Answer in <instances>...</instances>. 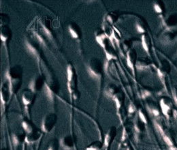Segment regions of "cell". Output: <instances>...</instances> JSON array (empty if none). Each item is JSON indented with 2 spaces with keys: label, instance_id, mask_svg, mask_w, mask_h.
Here are the masks:
<instances>
[{
  "label": "cell",
  "instance_id": "cell-22",
  "mask_svg": "<svg viewBox=\"0 0 177 150\" xmlns=\"http://www.w3.org/2000/svg\"><path fill=\"white\" fill-rule=\"evenodd\" d=\"M35 34H36V38L38 39L39 40V41H40V42H41V43H44V40H43V39L41 38V36H39V35L38 34H36V33H35Z\"/></svg>",
  "mask_w": 177,
  "mask_h": 150
},
{
  "label": "cell",
  "instance_id": "cell-7",
  "mask_svg": "<svg viewBox=\"0 0 177 150\" xmlns=\"http://www.w3.org/2000/svg\"><path fill=\"white\" fill-rule=\"evenodd\" d=\"M88 75H89V76L91 78H93V79H98L99 77H100V76H99V75L98 74H97L96 73H95V72L90 67H88Z\"/></svg>",
  "mask_w": 177,
  "mask_h": 150
},
{
  "label": "cell",
  "instance_id": "cell-19",
  "mask_svg": "<svg viewBox=\"0 0 177 150\" xmlns=\"http://www.w3.org/2000/svg\"><path fill=\"white\" fill-rule=\"evenodd\" d=\"M106 57H107V59H108V60L109 61V60H110V59H112V58H114V59H116V57H114L113 56V55H112V54H110V53H107V52H106Z\"/></svg>",
  "mask_w": 177,
  "mask_h": 150
},
{
  "label": "cell",
  "instance_id": "cell-15",
  "mask_svg": "<svg viewBox=\"0 0 177 150\" xmlns=\"http://www.w3.org/2000/svg\"><path fill=\"white\" fill-rule=\"evenodd\" d=\"M164 141H166V143H167L169 146H172V143L171 142V141H170V139L168 138L166 135H164Z\"/></svg>",
  "mask_w": 177,
  "mask_h": 150
},
{
  "label": "cell",
  "instance_id": "cell-11",
  "mask_svg": "<svg viewBox=\"0 0 177 150\" xmlns=\"http://www.w3.org/2000/svg\"><path fill=\"white\" fill-rule=\"evenodd\" d=\"M67 80H68V82L70 83V82L72 81V76H73L72 70L71 68L70 65L67 67Z\"/></svg>",
  "mask_w": 177,
  "mask_h": 150
},
{
  "label": "cell",
  "instance_id": "cell-2",
  "mask_svg": "<svg viewBox=\"0 0 177 150\" xmlns=\"http://www.w3.org/2000/svg\"><path fill=\"white\" fill-rule=\"evenodd\" d=\"M174 38H175L174 33L171 30H168V31H166L162 35V42L164 43V44H170V42H172L174 40Z\"/></svg>",
  "mask_w": 177,
  "mask_h": 150
},
{
  "label": "cell",
  "instance_id": "cell-10",
  "mask_svg": "<svg viewBox=\"0 0 177 150\" xmlns=\"http://www.w3.org/2000/svg\"><path fill=\"white\" fill-rule=\"evenodd\" d=\"M142 44H143L144 49H145L147 52H149V46H148L147 43V42H146L145 36H144V35L142 36Z\"/></svg>",
  "mask_w": 177,
  "mask_h": 150
},
{
  "label": "cell",
  "instance_id": "cell-26",
  "mask_svg": "<svg viewBox=\"0 0 177 150\" xmlns=\"http://www.w3.org/2000/svg\"><path fill=\"white\" fill-rule=\"evenodd\" d=\"M127 150H129V149H127Z\"/></svg>",
  "mask_w": 177,
  "mask_h": 150
},
{
  "label": "cell",
  "instance_id": "cell-14",
  "mask_svg": "<svg viewBox=\"0 0 177 150\" xmlns=\"http://www.w3.org/2000/svg\"><path fill=\"white\" fill-rule=\"evenodd\" d=\"M139 116H140V120L142 122H143V123H145V124H147V120H146V118L145 116L144 115V114L142 113L141 111H139Z\"/></svg>",
  "mask_w": 177,
  "mask_h": 150
},
{
  "label": "cell",
  "instance_id": "cell-21",
  "mask_svg": "<svg viewBox=\"0 0 177 150\" xmlns=\"http://www.w3.org/2000/svg\"><path fill=\"white\" fill-rule=\"evenodd\" d=\"M13 139H12V140H13V143H14V145H18V139H17V137H16V136H13V138H12Z\"/></svg>",
  "mask_w": 177,
  "mask_h": 150
},
{
  "label": "cell",
  "instance_id": "cell-13",
  "mask_svg": "<svg viewBox=\"0 0 177 150\" xmlns=\"http://www.w3.org/2000/svg\"><path fill=\"white\" fill-rule=\"evenodd\" d=\"M104 38V36H98L96 38V40H97V42H98L99 44H100L101 46H102L103 47H104V44H103V42H102V40H103V38Z\"/></svg>",
  "mask_w": 177,
  "mask_h": 150
},
{
  "label": "cell",
  "instance_id": "cell-20",
  "mask_svg": "<svg viewBox=\"0 0 177 150\" xmlns=\"http://www.w3.org/2000/svg\"><path fill=\"white\" fill-rule=\"evenodd\" d=\"M136 28H137V30H138V32H140V33L145 32V30H144V29L143 27H141L138 24L136 25Z\"/></svg>",
  "mask_w": 177,
  "mask_h": 150
},
{
  "label": "cell",
  "instance_id": "cell-9",
  "mask_svg": "<svg viewBox=\"0 0 177 150\" xmlns=\"http://www.w3.org/2000/svg\"><path fill=\"white\" fill-rule=\"evenodd\" d=\"M26 46H27V48L29 51L31 53H32V54L34 55H37V51L36 50V49L34 48V47H33L32 45L29 44V43L27 42L26 43Z\"/></svg>",
  "mask_w": 177,
  "mask_h": 150
},
{
  "label": "cell",
  "instance_id": "cell-12",
  "mask_svg": "<svg viewBox=\"0 0 177 150\" xmlns=\"http://www.w3.org/2000/svg\"><path fill=\"white\" fill-rule=\"evenodd\" d=\"M127 65H128V66L133 71V63L131 62V59H130V57H129V53H127Z\"/></svg>",
  "mask_w": 177,
  "mask_h": 150
},
{
  "label": "cell",
  "instance_id": "cell-1",
  "mask_svg": "<svg viewBox=\"0 0 177 150\" xmlns=\"http://www.w3.org/2000/svg\"><path fill=\"white\" fill-rule=\"evenodd\" d=\"M164 24L167 27L168 30L174 27L177 25V14H170L164 20Z\"/></svg>",
  "mask_w": 177,
  "mask_h": 150
},
{
  "label": "cell",
  "instance_id": "cell-8",
  "mask_svg": "<svg viewBox=\"0 0 177 150\" xmlns=\"http://www.w3.org/2000/svg\"><path fill=\"white\" fill-rule=\"evenodd\" d=\"M101 148V145L100 143H94V144L91 145L89 147H88L86 150H99Z\"/></svg>",
  "mask_w": 177,
  "mask_h": 150
},
{
  "label": "cell",
  "instance_id": "cell-24",
  "mask_svg": "<svg viewBox=\"0 0 177 150\" xmlns=\"http://www.w3.org/2000/svg\"><path fill=\"white\" fill-rule=\"evenodd\" d=\"M1 40L3 41V42H5L6 40V38H5V37H4L3 36H2V34H1Z\"/></svg>",
  "mask_w": 177,
  "mask_h": 150
},
{
  "label": "cell",
  "instance_id": "cell-6",
  "mask_svg": "<svg viewBox=\"0 0 177 150\" xmlns=\"http://www.w3.org/2000/svg\"><path fill=\"white\" fill-rule=\"evenodd\" d=\"M154 9L157 13H162L164 10V6H162L159 3H155L154 4Z\"/></svg>",
  "mask_w": 177,
  "mask_h": 150
},
{
  "label": "cell",
  "instance_id": "cell-4",
  "mask_svg": "<svg viewBox=\"0 0 177 150\" xmlns=\"http://www.w3.org/2000/svg\"><path fill=\"white\" fill-rule=\"evenodd\" d=\"M160 104H161V108L164 114H165L166 115L168 116V113H170V111L171 110V102L168 99H162Z\"/></svg>",
  "mask_w": 177,
  "mask_h": 150
},
{
  "label": "cell",
  "instance_id": "cell-25",
  "mask_svg": "<svg viewBox=\"0 0 177 150\" xmlns=\"http://www.w3.org/2000/svg\"><path fill=\"white\" fill-rule=\"evenodd\" d=\"M48 150H55V148H54V147L53 146V145H50V146H49V147H48Z\"/></svg>",
  "mask_w": 177,
  "mask_h": 150
},
{
  "label": "cell",
  "instance_id": "cell-16",
  "mask_svg": "<svg viewBox=\"0 0 177 150\" xmlns=\"http://www.w3.org/2000/svg\"><path fill=\"white\" fill-rule=\"evenodd\" d=\"M172 95H173L174 99L177 103V87H174L172 90Z\"/></svg>",
  "mask_w": 177,
  "mask_h": 150
},
{
  "label": "cell",
  "instance_id": "cell-18",
  "mask_svg": "<svg viewBox=\"0 0 177 150\" xmlns=\"http://www.w3.org/2000/svg\"><path fill=\"white\" fill-rule=\"evenodd\" d=\"M43 29H44V31L45 34H46L48 37H50V38H51V33L50 32V31H49L48 30V29H47L45 26H43Z\"/></svg>",
  "mask_w": 177,
  "mask_h": 150
},
{
  "label": "cell",
  "instance_id": "cell-5",
  "mask_svg": "<svg viewBox=\"0 0 177 150\" xmlns=\"http://www.w3.org/2000/svg\"><path fill=\"white\" fill-rule=\"evenodd\" d=\"M45 91H46L47 98H48L50 100H53V92H52V90L50 89V87H49L48 86L46 85V84L45 85Z\"/></svg>",
  "mask_w": 177,
  "mask_h": 150
},
{
  "label": "cell",
  "instance_id": "cell-23",
  "mask_svg": "<svg viewBox=\"0 0 177 150\" xmlns=\"http://www.w3.org/2000/svg\"><path fill=\"white\" fill-rule=\"evenodd\" d=\"M134 108H133V106L131 105L129 106V113H133V111H134Z\"/></svg>",
  "mask_w": 177,
  "mask_h": 150
},
{
  "label": "cell",
  "instance_id": "cell-17",
  "mask_svg": "<svg viewBox=\"0 0 177 150\" xmlns=\"http://www.w3.org/2000/svg\"><path fill=\"white\" fill-rule=\"evenodd\" d=\"M69 30H70V32L71 36H72L74 38H78V34H77V33H76V32H74V30H72V29L70 27V28H69Z\"/></svg>",
  "mask_w": 177,
  "mask_h": 150
},
{
  "label": "cell",
  "instance_id": "cell-3",
  "mask_svg": "<svg viewBox=\"0 0 177 150\" xmlns=\"http://www.w3.org/2000/svg\"><path fill=\"white\" fill-rule=\"evenodd\" d=\"M170 70H171V65H170V63L167 61H164L163 63H162V65L159 68H158L157 71L158 73H159V77H162L163 76H164L166 74L169 73Z\"/></svg>",
  "mask_w": 177,
  "mask_h": 150
}]
</instances>
